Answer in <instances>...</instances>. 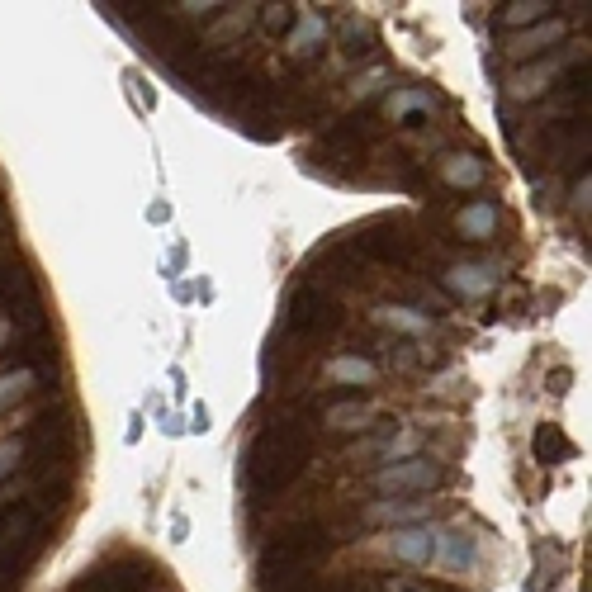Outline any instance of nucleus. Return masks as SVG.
Masks as SVG:
<instances>
[{
    "label": "nucleus",
    "mask_w": 592,
    "mask_h": 592,
    "mask_svg": "<svg viewBox=\"0 0 592 592\" xmlns=\"http://www.w3.org/2000/svg\"><path fill=\"white\" fill-rule=\"evenodd\" d=\"M190 431H209V408H195V427Z\"/></svg>",
    "instance_id": "nucleus-31"
},
{
    "label": "nucleus",
    "mask_w": 592,
    "mask_h": 592,
    "mask_svg": "<svg viewBox=\"0 0 592 592\" xmlns=\"http://www.w3.org/2000/svg\"><path fill=\"white\" fill-rule=\"evenodd\" d=\"M128 86H133V95H138V105H143V109H152V90H147V81H143V76H128Z\"/></svg>",
    "instance_id": "nucleus-27"
},
{
    "label": "nucleus",
    "mask_w": 592,
    "mask_h": 592,
    "mask_svg": "<svg viewBox=\"0 0 592 592\" xmlns=\"http://www.w3.org/2000/svg\"><path fill=\"white\" fill-rule=\"evenodd\" d=\"M569 370H550V394H569Z\"/></svg>",
    "instance_id": "nucleus-29"
},
{
    "label": "nucleus",
    "mask_w": 592,
    "mask_h": 592,
    "mask_svg": "<svg viewBox=\"0 0 592 592\" xmlns=\"http://www.w3.org/2000/svg\"><path fill=\"white\" fill-rule=\"evenodd\" d=\"M564 19H545V24H531V29H521V34H512V43H507V57H517V62H531V57H545L555 53L559 43H564Z\"/></svg>",
    "instance_id": "nucleus-7"
},
{
    "label": "nucleus",
    "mask_w": 592,
    "mask_h": 592,
    "mask_svg": "<svg viewBox=\"0 0 592 592\" xmlns=\"http://www.w3.org/2000/svg\"><path fill=\"white\" fill-rule=\"evenodd\" d=\"M323 38H327V24H323V19H318V15H299V19H294V34H289V57H299V62L318 57Z\"/></svg>",
    "instance_id": "nucleus-14"
},
{
    "label": "nucleus",
    "mask_w": 592,
    "mask_h": 592,
    "mask_svg": "<svg viewBox=\"0 0 592 592\" xmlns=\"http://www.w3.org/2000/svg\"><path fill=\"white\" fill-rule=\"evenodd\" d=\"M370 48H375V29H370L365 19H351V24H346V53H351V57H365Z\"/></svg>",
    "instance_id": "nucleus-24"
},
{
    "label": "nucleus",
    "mask_w": 592,
    "mask_h": 592,
    "mask_svg": "<svg viewBox=\"0 0 592 592\" xmlns=\"http://www.w3.org/2000/svg\"><path fill=\"white\" fill-rule=\"evenodd\" d=\"M493 285H498V266H484V261H460L446 270V289L455 299H484Z\"/></svg>",
    "instance_id": "nucleus-10"
},
{
    "label": "nucleus",
    "mask_w": 592,
    "mask_h": 592,
    "mask_svg": "<svg viewBox=\"0 0 592 592\" xmlns=\"http://www.w3.org/2000/svg\"><path fill=\"white\" fill-rule=\"evenodd\" d=\"M550 10H555V5H550V0H507L503 5V24L507 29H531V24H545V19H550Z\"/></svg>",
    "instance_id": "nucleus-18"
},
{
    "label": "nucleus",
    "mask_w": 592,
    "mask_h": 592,
    "mask_svg": "<svg viewBox=\"0 0 592 592\" xmlns=\"http://www.w3.org/2000/svg\"><path fill=\"white\" fill-rule=\"evenodd\" d=\"M394 351H398V356H394L398 370H413V365H417V356H413L417 346H408V341H403V346H394Z\"/></svg>",
    "instance_id": "nucleus-28"
},
{
    "label": "nucleus",
    "mask_w": 592,
    "mask_h": 592,
    "mask_svg": "<svg viewBox=\"0 0 592 592\" xmlns=\"http://www.w3.org/2000/svg\"><path fill=\"white\" fill-rule=\"evenodd\" d=\"M455 228H460V237H469V242H488V237L498 233V209H493L488 199H474L469 209H460Z\"/></svg>",
    "instance_id": "nucleus-13"
},
{
    "label": "nucleus",
    "mask_w": 592,
    "mask_h": 592,
    "mask_svg": "<svg viewBox=\"0 0 592 592\" xmlns=\"http://www.w3.org/2000/svg\"><path fill=\"white\" fill-rule=\"evenodd\" d=\"M327 550V531L318 521H294L280 536L266 545L261 555V578H266V592H289L299 588L304 578H313V564Z\"/></svg>",
    "instance_id": "nucleus-2"
},
{
    "label": "nucleus",
    "mask_w": 592,
    "mask_h": 592,
    "mask_svg": "<svg viewBox=\"0 0 592 592\" xmlns=\"http://www.w3.org/2000/svg\"><path fill=\"white\" fill-rule=\"evenodd\" d=\"M327 375L337 379V384H370V379L379 375L370 360H356V356H341V360H332L327 365Z\"/></svg>",
    "instance_id": "nucleus-21"
},
{
    "label": "nucleus",
    "mask_w": 592,
    "mask_h": 592,
    "mask_svg": "<svg viewBox=\"0 0 592 592\" xmlns=\"http://www.w3.org/2000/svg\"><path fill=\"white\" fill-rule=\"evenodd\" d=\"M341 304L327 294V289H294L285 304V332H294V337H327V332H337L341 327Z\"/></svg>",
    "instance_id": "nucleus-3"
},
{
    "label": "nucleus",
    "mask_w": 592,
    "mask_h": 592,
    "mask_svg": "<svg viewBox=\"0 0 592 592\" xmlns=\"http://www.w3.org/2000/svg\"><path fill=\"white\" fill-rule=\"evenodd\" d=\"M389 550H394L403 564H431V531L422 526H408V531H394L389 540Z\"/></svg>",
    "instance_id": "nucleus-17"
},
{
    "label": "nucleus",
    "mask_w": 592,
    "mask_h": 592,
    "mask_svg": "<svg viewBox=\"0 0 592 592\" xmlns=\"http://www.w3.org/2000/svg\"><path fill=\"white\" fill-rule=\"evenodd\" d=\"M252 24H256V5H223V15L204 29V43H209V48H223V43H233V38L247 34Z\"/></svg>",
    "instance_id": "nucleus-12"
},
{
    "label": "nucleus",
    "mask_w": 592,
    "mask_h": 592,
    "mask_svg": "<svg viewBox=\"0 0 592 592\" xmlns=\"http://www.w3.org/2000/svg\"><path fill=\"white\" fill-rule=\"evenodd\" d=\"M0 294L15 304V313H24L34 327H43V313H38V289H34V280H29V270H19V266L0 270Z\"/></svg>",
    "instance_id": "nucleus-11"
},
{
    "label": "nucleus",
    "mask_w": 592,
    "mask_h": 592,
    "mask_svg": "<svg viewBox=\"0 0 592 592\" xmlns=\"http://www.w3.org/2000/svg\"><path fill=\"white\" fill-rule=\"evenodd\" d=\"M34 389H38V370H29V365H19V370H10V375H0V413L15 408V403H24Z\"/></svg>",
    "instance_id": "nucleus-19"
},
{
    "label": "nucleus",
    "mask_w": 592,
    "mask_h": 592,
    "mask_svg": "<svg viewBox=\"0 0 592 592\" xmlns=\"http://www.w3.org/2000/svg\"><path fill=\"white\" fill-rule=\"evenodd\" d=\"M323 422L332 431H365L375 422V408H370V403H337V408H327Z\"/></svg>",
    "instance_id": "nucleus-20"
},
{
    "label": "nucleus",
    "mask_w": 592,
    "mask_h": 592,
    "mask_svg": "<svg viewBox=\"0 0 592 592\" xmlns=\"http://www.w3.org/2000/svg\"><path fill=\"white\" fill-rule=\"evenodd\" d=\"M143 588H147V569H143V564H128V559H119V564H105V569L86 574L72 592H143Z\"/></svg>",
    "instance_id": "nucleus-6"
},
{
    "label": "nucleus",
    "mask_w": 592,
    "mask_h": 592,
    "mask_svg": "<svg viewBox=\"0 0 592 592\" xmlns=\"http://www.w3.org/2000/svg\"><path fill=\"white\" fill-rule=\"evenodd\" d=\"M10 332H15V323H10V318H0V351L10 346Z\"/></svg>",
    "instance_id": "nucleus-30"
},
{
    "label": "nucleus",
    "mask_w": 592,
    "mask_h": 592,
    "mask_svg": "<svg viewBox=\"0 0 592 592\" xmlns=\"http://www.w3.org/2000/svg\"><path fill=\"white\" fill-rule=\"evenodd\" d=\"M256 19L266 24L270 34H289L294 19H299V5H256Z\"/></svg>",
    "instance_id": "nucleus-23"
},
{
    "label": "nucleus",
    "mask_w": 592,
    "mask_h": 592,
    "mask_svg": "<svg viewBox=\"0 0 592 592\" xmlns=\"http://www.w3.org/2000/svg\"><path fill=\"white\" fill-rule=\"evenodd\" d=\"M441 180L455 185V190H474V185H484V162L469 157V152H455V157L441 162Z\"/></svg>",
    "instance_id": "nucleus-16"
},
{
    "label": "nucleus",
    "mask_w": 592,
    "mask_h": 592,
    "mask_svg": "<svg viewBox=\"0 0 592 592\" xmlns=\"http://www.w3.org/2000/svg\"><path fill=\"white\" fill-rule=\"evenodd\" d=\"M564 62H569V53H559V48H555L550 62L540 57V62H531V67H521V72L507 81V95H512V100H536V95H545V90L555 86V76H559Z\"/></svg>",
    "instance_id": "nucleus-8"
},
{
    "label": "nucleus",
    "mask_w": 592,
    "mask_h": 592,
    "mask_svg": "<svg viewBox=\"0 0 592 592\" xmlns=\"http://www.w3.org/2000/svg\"><path fill=\"white\" fill-rule=\"evenodd\" d=\"M370 517L375 521H403V517H422V507L417 503H375L370 507Z\"/></svg>",
    "instance_id": "nucleus-25"
},
{
    "label": "nucleus",
    "mask_w": 592,
    "mask_h": 592,
    "mask_svg": "<svg viewBox=\"0 0 592 592\" xmlns=\"http://www.w3.org/2000/svg\"><path fill=\"white\" fill-rule=\"evenodd\" d=\"M351 247L379 256V261L408 266V261L417 256V237H413V228H408V223H398V218H375V223H365V228L351 237Z\"/></svg>",
    "instance_id": "nucleus-4"
},
{
    "label": "nucleus",
    "mask_w": 592,
    "mask_h": 592,
    "mask_svg": "<svg viewBox=\"0 0 592 592\" xmlns=\"http://www.w3.org/2000/svg\"><path fill=\"white\" fill-rule=\"evenodd\" d=\"M531 450H536L540 465H564V460L574 455V441L564 436V427L545 422V427H536V441H531Z\"/></svg>",
    "instance_id": "nucleus-15"
},
{
    "label": "nucleus",
    "mask_w": 592,
    "mask_h": 592,
    "mask_svg": "<svg viewBox=\"0 0 592 592\" xmlns=\"http://www.w3.org/2000/svg\"><path fill=\"white\" fill-rule=\"evenodd\" d=\"M431 559L450 569V574H465L479 564V545L469 531H441V536H431Z\"/></svg>",
    "instance_id": "nucleus-9"
},
{
    "label": "nucleus",
    "mask_w": 592,
    "mask_h": 592,
    "mask_svg": "<svg viewBox=\"0 0 592 592\" xmlns=\"http://www.w3.org/2000/svg\"><path fill=\"white\" fill-rule=\"evenodd\" d=\"M185 531H190V521H185V517L171 521V536H176V540H185Z\"/></svg>",
    "instance_id": "nucleus-32"
},
{
    "label": "nucleus",
    "mask_w": 592,
    "mask_h": 592,
    "mask_svg": "<svg viewBox=\"0 0 592 592\" xmlns=\"http://www.w3.org/2000/svg\"><path fill=\"white\" fill-rule=\"evenodd\" d=\"M441 465L436 460H427V455H413V460H394V465L375 469V493H384V498H394V493H431V488H441Z\"/></svg>",
    "instance_id": "nucleus-5"
},
{
    "label": "nucleus",
    "mask_w": 592,
    "mask_h": 592,
    "mask_svg": "<svg viewBox=\"0 0 592 592\" xmlns=\"http://www.w3.org/2000/svg\"><path fill=\"white\" fill-rule=\"evenodd\" d=\"M308 465V427L299 422H285V427H270L261 431L247 450V493H252V503H266L270 493H280L289 488Z\"/></svg>",
    "instance_id": "nucleus-1"
},
{
    "label": "nucleus",
    "mask_w": 592,
    "mask_h": 592,
    "mask_svg": "<svg viewBox=\"0 0 592 592\" xmlns=\"http://www.w3.org/2000/svg\"><path fill=\"white\" fill-rule=\"evenodd\" d=\"M15 465H19V446L10 441V446H0V479H5V474H10Z\"/></svg>",
    "instance_id": "nucleus-26"
},
{
    "label": "nucleus",
    "mask_w": 592,
    "mask_h": 592,
    "mask_svg": "<svg viewBox=\"0 0 592 592\" xmlns=\"http://www.w3.org/2000/svg\"><path fill=\"white\" fill-rule=\"evenodd\" d=\"M436 105V95L422 86H408V90H398L394 100H389V119H403V114H413V109H431Z\"/></svg>",
    "instance_id": "nucleus-22"
}]
</instances>
